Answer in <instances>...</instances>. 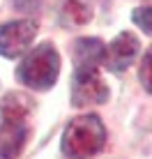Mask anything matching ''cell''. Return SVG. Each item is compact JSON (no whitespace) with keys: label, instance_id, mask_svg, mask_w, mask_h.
Wrapping results in <instances>:
<instances>
[{"label":"cell","instance_id":"obj_1","mask_svg":"<svg viewBox=\"0 0 152 159\" xmlns=\"http://www.w3.org/2000/svg\"><path fill=\"white\" fill-rule=\"evenodd\" d=\"M106 143V129L97 116H81L67 125L62 134V152L69 159H90Z\"/></svg>","mask_w":152,"mask_h":159},{"label":"cell","instance_id":"obj_2","mask_svg":"<svg viewBox=\"0 0 152 159\" xmlns=\"http://www.w3.org/2000/svg\"><path fill=\"white\" fill-rule=\"evenodd\" d=\"M58 74H60V56L51 44L32 48L16 69L19 81L32 90H48L58 81Z\"/></svg>","mask_w":152,"mask_h":159},{"label":"cell","instance_id":"obj_3","mask_svg":"<svg viewBox=\"0 0 152 159\" xmlns=\"http://www.w3.org/2000/svg\"><path fill=\"white\" fill-rule=\"evenodd\" d=\"M108 99V88L99 76L97 67H78L72 81V104L74 106H92Z\"/></svg>","mask_w":152,"mask_h":159},{"label":"cell","instance_id":"obj_4","mask_svg":"<svg viewBox=\"0 0 152 159\" xmlns=\"http://www.w3.org/2000/svg\"><path fill=\"white\" fill-rule=\"evenodd\" d=\"M37 35V23L30 19H19L0 25V56L19 58L30 48L32 39Z\"/></svg>","mask_w":152,"mask_h":159},{"label":"cell","instance_id":"obj_5","mask_svg":"<svg viewBox=\"0 0 152 159\" xmlns=\"http://www.w3.org/2000/svg\"><path fill=\"white\" fill-rule=\"evenodd\" d=\"M138 48H141V42L134 32H120L111 44L106 46V67L111 72H124L129 65L136 60L138 56Z\"/></svg>","mask_w":152,"mask_h":159},{"label":"cell","instance_id":"obj_6","mask_svg":"<svg viewBox=\"0 0 152 159\" xmlns=\"http://www.w3.org/2000/svg\"><path fill=\"white\" fill-rule=\"evenodd\" d=\"M28 141V125L19 120L0 122V159H16Z\"/></svg>","mask_w":152,"mask_h":159},{"label":"cell","instance_id":"obj_7","mask_svg":"<svg viewBox=\"0 0 152 159\" xmlns=\"http://www.w3.org/2000/svg\"><path fill=\"white\" fill-rule=\"evenodd\" d=\"M106 58V46L97 37H81L74 44V65L78 67H101Z\"/></svg>","mask_w":152,"mask_h":159},{"label":"cell","instance_id":"obj_8","mask_svg":"<svg viewBox=\"0 0 152 159\" xmlns=\"http://www.w3.org/2000/svg\"><path fill=\"white\" fill-rule=\"evenodd\" d=\"M92 19V7L88 0H62L60 2V23L69 28H81Z\"/></svg>","mask_w":152,"mask_h":159},{"label":"cell","instance_id":"obj_9","mask_svg":"<svg viewBox=\"0 0 152 159\" xmlns=\"http://www.w3.org/2000/svg\"><path fill=\"white\" fill-rule=\"evenodd\" d=\"M30 111V99L21 92H9L0 99V116L2 120H19V122H25Z\"/></svg>","mask_w":152,"mask_h":159},{"label":"cell","instance_id":"obj_10","mask_svg":"<svg viewBox=\"0 0 152 159\" xmlns=\"http://www.w3.org/2000/svg\"><path fill=\"white\" fill-rule=\"evenodd\" d=\"M138 79H141V85L152 95V46L145 51L143 60H141V69H138Z\"/></svg>","mask_w":152,"mask_h":159},{"label":"cell","instance_id":"obj_11","mask_svg":"<svg viewBox=\"0 0 152 159\" xmlns=\"http://www.w3.org/2000/svg\"><path fill=\"white\" fill-rule=\"evenodd\" d=\"M132 19H134V23H136L143 32L152 35V7H138V9H134Z\"/></svg>","mask_w":152,"mask_h":159}]
</instances>
